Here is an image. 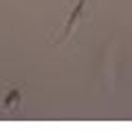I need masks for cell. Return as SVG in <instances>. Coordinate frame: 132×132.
I'll return each instance as SVG.
<instances>
[{
    "label": "cell",
    "instance_id": "1",
    "mask_svg": "<svg viewBox=\"0 0 132 132\" xmlns=\"http://www.w3.org/2000/svg\"><path fill=\"white\" fill-rule=\"evenodd\" d=\"M86 2L88 0H75V5H73V9L68 11V18H66V22H64V29H62V35L55 40V44H60V42H64L68 35L73 33V29L77 27V22H79V18H81V13H84V7H86Z\"/></svg>",
    "mask_w": 132,
    "mask_h": 132
},
{
    "label": "cell",
    "instance_id": "2",
    "mask_svg": "<svg viewBox=\"0 0 132 132\" xmlns=\"http://www.w3.org/2000/svg\"><path fill=\"white\" fill-rule=\"evenodd\" d=\"M20 106H22V90L20 88H7L2 93V97H0V108L11 112V110L20 108Z\"/></svg>",
    "mask_w": 132,
    "mask_h": 132
}]
</instances>
